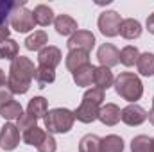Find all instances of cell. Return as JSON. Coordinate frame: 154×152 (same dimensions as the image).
I'll list each match as a JSON object with an SVG mask.
<instances>
[{"instance_id":"6da1fadb","label":"cell","mask_w":154,"mask_h":152,"mask_svg":"<svg viewBox=\"0 0 154 152\" xmlns=\"http://www.w3.org/2000/svg\"><path fill=\"white\" fill-rule=\"evenodd\" d=\"M36 77V68L34 63L25 57V56H18L11 61L9 66V77H7V86L13 93H27L31 88V81Z\"/></svg>"},{"instance_id":"7a4b0ae2","label":"cell","mask_w":154,"mask_h":152,"mask_svg":"<svg viewBox=\"0 0 154 152\" xmlns=\"http://www.w3.org/2000/svg\"><path fill=\"white\" fill-rule=\"evenodd\" d=\"M115 91L127 102H136L143 95V84L140 77L131 74V72H122L115 79Z\"/></svg>"},{"instance_id":"3957f363","label":"cell","mask_w":154,"mask_h":152,"mask_svg":"<svg viewBox=\"0 0 154 152\" xmlns=\"http://www.w3.org/2000/svg\"><path fill=\"white\" fill-rule=\"evenodd\" d=\"M45 129L50 134H65L74 127V111L66 108H56L45 114Z\"/></svg>"},{"instance_id":"277c9868","label":"cell","mask_w":154,"mask_h":152,"mask_svg":"<svg viewBox=\"0 0 154 152\" xmlns=\"http://www.w3.org/2000/svg\"><path fill=\"white\" fill-rule=\"evenodd\" d=\"M11 27L16 31V32H29L34 29L36 22H34V16H32V11H29L25 7V0L11 13Z\"/></svg>"},{"instance_id":"5b68a950","label":"cell","mask_w":154,"mask_h":152,"mask_svg":"<svg viewBox=\"0 0 154 152\" xmlns=\"http://www.w3.org/2000/svg\"><path fill=\"white\" fill-rule=\"evenodd\" d=\"M120 23H122V18L116 11H104L99 16V29L108 38H113L120 32Z\"/></svg>"},{"instance_id":"8992f818","label":"cell","mask_w":154,"mask_h":152,"mask_svg":"<svg viewBox=\"0 0 154 152\" xmlns=\"http://www.w3.org/2000/svg\"><path fill=\"white\" fill-rule=\"evenodd\" d=\"M66 45L70 50H84L90 54V50L95 47V36L90 31H77L74 36H70Z\"/></svg>"},{"instance_id":"52a82bcc","label":"cell","mask_w":154,"mask_h":152,"mask_svg":"<svg viewBox=\"0 0 154 152\" xmlns=\"http://www.w3.org/2000/svg\"><path fill=\"white\" fill-rule=\"evenodd\" d=\"M147 111L142 108V106H138V104H129L127 108H124L122 109V113H120V120L124 122V123H127V125H140V123H143L145 120H147Z\"/></svg>"},{"instance_id":"ba28073f","label":"cell","mask_w":154,"mask_h":152,"mask_svg":"<svg viewBox=\"0 0 154 152\" xmlns=\"http://www.w3.org/2000/svg\"><path fill=\"white\" fill-rule=\"evenodd\" d=\"M97 57H99L100 66H106V68H111V66H115V65L120 63V52L111 43L100 45L99 50H97Z\"/></svg>"},{"instance_id":"9c48e42d","label":"cell","mask_w":154,"mask_h":152,"mask_svg":"<svg viewBox=\"0 0 154 152\" xmlns=\"http://www.w3.org/2000/svg\"><path fill=\"white\" fill-rule=\"evenodd\" d=\"M20 143V131L16 125H13L11 122L5 123L0 131V147L4 150H13L16 149V145Z\"/></svg>"},{"instance_id":"30bf717a","label":"cell","mask_w":154,"mask_h":152,"mask_svg":"<svg viewBox=\"0 0 154 152\" xmlns=\"http://www.w3.org/2000/svg\"><path fill=\"white\" fill-rule=\"evenodd\" d=\"M61 50L57 48V47H43L41 50H39L38 54V63L39 66H47V68H56L59 63H61Z\"/></svg>"},{"instance_id":"8fae6325","label":"cell","mask_w":154,"mask_h":152,"mask_svg":"<svg viewBox=\"0 0 154 152\" xmlns=\"http://www.w3.org/2000/svg\"><path fill=\"white\" fill-rule=\"evenodd\" d=\"M99 104H93V102H88V100H82L81 106L74 111V116H75L79 122L82 123H91L93 120L99 118Z\"/></svg>"},{"instance_id":"7c38bea8","label":"cell","mask_w":154,"mask_h":152,"mask_svg":"<svg viewBox=\"0 0 154 152\" xmlns=\"http://www.w3.org/2000/svg\"><path fill=\"white\" fill-rule=\"evenodd\" d=\"M54 27L61 36H74L77 32V22L70 14H59L54 20Z\"/></svg>"},{"instance_id":"4fadbf2b","label":"cell","mask_w":154,"mask_h":152,"mask_svg":"<svg viewBox=\"0 0 154 152\" xmlns=\"http://www.w3.org/2000/svg\"><path fill=\"white\" fill-rule=\"evenodd\" d=\"M93 82H95V88L99 90H108L115 84V77H113V72L106 66H99L95 68V74H93Z\"/></svg>"},{"instance_id":"5bb4252c","label":"cell","mask_w":154,"mask_h":152,"mask_svg":"<svg viewBox=\"0 0 154 152\" xmlns=\"http://www.w3.org/2000/svg\"><path fill=\"white\" fill-rule=\"evenodd\" d=\"M120 108L116 104H106L99 109V120L104 123V125H116L120 122Z\"/></svg>"},{"instance_id":"9a60e30c","label":"cell","mask_w":154,"mask_h":152,"mask_svg":"<svg viewBox=\"0 0 154 152\" xmlns=\"http://www.w3.org/2000/svg\"><path fill=\"white\" fill-rule=\"evenodd\" d=\"M65 63H66V68L74 74V72L79 70L81 66H84V65L90 63V54L84 52V50H70Z\"/></svg>"},{"instance_id":"2e32d148","label":"cell","mask_w":154,"mask_h":152,"mask_svg":"<svg viewBox=\"0 0 154 152\" xmlns=\"http://www.w3.org/2000/svg\"><path fill=\"white\" fill-rule=\"evenodd\" d=\"M122 38L125 39H134L142 34V23L134 18H127V20H122L120 23V32H118Z\"/></svg>"},{"instance_id":"e0dca14e","label":"cell","mask_w":154,"mask_h":152,"mask_svg":"<svg viewBox=\"0 0 154 152\" xmlns=\"http://www.w3.org/2000/svg\"><path fill=\"white\" fill-rule=\"evenodd\" d=\"M32 16H34V22L41 25V27H47V25H50L56 18H54V11L48 7V5H45V4H39L34 7V11H32Z\"/></svg>"},{"instance_id":"ac0fdd59","label":"cell","mask_w":154,"mask_h":152,"mask_svg":"<svg viewBox=\"0 0 154 152\" xmlns=\"http://www.w3.org/2000/svg\"><path fill=\"white\" fill-rule=\"evenodd\" d=\"M27 113L31 116H34L36 120L38 118H45V114L48 113V102L43 99V97H34L29 100V106H27Z\"/></svg>"},{"instance_id":"d6986e66","label":"cell","mask_w":154,"mask_h":152,"mask_svg":"<svg viewBox=\"0 0 154 152\" xmlns=\"http://www.w3.org/2000/svg\"><path fill=\"white\" fill-rule=\"evenodd\" d=\"M93 74H95V66L93 65H84L79 70L74 72V81L77 86H91L93 82Z\"/></svg>"},{"instance_id":"ffe728a7","label":"cell","mask_w":154,"mask_h":152,"mask_svg":"<svg viewBox=\"0 0 154 152\" xmlns=\"http://www.w3.org/2000/svg\"><path fill=\"white\" fill-rule=\"evenodd\" d=\"M124 150V140L116 134H109L100 140V152H122Z\"/></svg>"},{"instance_id":"44dd1931","label":"cell","mask_w":154,"mask_h":152,"mask_svg":"<svg viewBox=\"0 0 154 152\" xmlns=\"http://www.w3.org/2000/svg\"><path fill=\"white\" fill-rule=\"evenodd\" d=\"M136 66H138V72L142 75H145V77L154 75V54H151V52L140 54Z\"/></svg>"},{"instance_id":"7402d4cb","label":"cell","mask_w":154,"mask_h":152,"mask_svg":"<svg viewBox=\"0 0 154 152\" xmlns=\"http://www.w3.org/2000/svg\"><path fill=\"white\" fill-rule=\"evenodd\" d=\"M48 41V36L45 31H34L29 38L25 39V48L27 50H41Z\"/></svg>"},{"instance_id":"603a6c76","label":"cell","mask_w":154,"mask_h":152,"mask_svg":"<svg viewBox=\"0 0 154 152\" xmlns=\"http://www.w3.org/2000/svg\"><path fill=\"white\" fill-rule=\"evenodd\" d=\"M22 114H23L22 106H20L16 100H9L7 104L0 106V116L5 118V120H18Z\"/></svg>"},{"instance_id":"cb8c5ba5","label":"cell","mask_w":154,"mask_h":152,"mask_svg":"<svg viewBox=\"0 0 154 152\" xmlns=\"http://www.w3.org/2000/svg\"><path fill=\"white\" fill-rule=\"evenodd\" d=\"M79 152H100V138L95 134H86L79 141Z\"/></svg>"},{"instance_id":"d4e9b609","label":"cell","mask_w":154,"mask_h":152,"mask_svg":"<svg viewBox=\"0 0 154 152\" xmlns=\"http://www.w3.org/2000/svg\"><path fill=\"white\" fill-rule=\"evenodd\" d=\"M138 57H140V52H138V48L133 47V45H127V47H124V48L120 50V63H122L124 66H133V65H136V63H138Z\"/></svg>"},{"instance_id":"484cf974","label":"cell","mask_w":154,"mask_h":152,"mask_svg":"<svg viewBox=\"0 0 154 152\" xmlns=\"http://www.w3.org/2000/svg\"><path fill=\"white\" fill-rule=\"evenodd\" d=\"M18 57V43L14 39H4L0 41V59H14Z\"/></svg>"},{"instance_id":"4316f807","label":"cell","mask_w":154,"mask_h":152,"mask_svg":"<svg viewBox=\"0 0 154 152\" xmlns=\"http://www.w3.org/2000/svg\"><path fill=\"white\" fill-rule=\"evenodd\" d=\"M131 150L133 152H152V138H149L145 134L134 136L133 141H131Z\"/></svg>"},{"instance_id":"83f0119b","label":"cell","mask_w":154,"mask_h":152,"mask_svg":"<svg viewBox=\"0 0 154 152\" xmlns=\"http://www.w3.org/2000/svg\"><path fill=\"white\" fill-rule=\"evenodd\" d=\"M45 131L43 129H39L38 125L36 127H32V129H27L25 132H23V141L27 143V145H32V147H38L39 143L43 141V138H45Z\"/></svg>"},{"instance_id":"f1b7e54d","label":"cell","mask_w":154,"mask_h":152,"mask_svg":"<svg viewBox=\"0 0 154 152\" xmlns=\"http://www.w3.org/2000/svg\"><path fill=\"white\" fill-rule=\"evenodd\" d=\"M36 82H38L39 88H45L47 84H50V82H54V79H56V72L52 70V68H47V66H39L36 68Z\"/></svg>"},{"instance_id":"f546056e","label":"cell","mask_w":154,"mask_h":152,"mask_svg":"<svg viewBox=\"0 0 154 152\" xmlns=\"http://www.w3.org/2000/svg\"><path fill=\"white\" fill-rule=\"evenodd\" d=\"M23 0L20 2H0V27L2 25H7V16L22 4Z\"/></svg>"},{"instance_id":"4dcf8cb0","label":"cell","mask_w":154,"mask_h":152,"mask_svg":"<svg viewBox=\"0 0 154 152\" xmlns=\"http://www.w3.org/2000/svg\"><path fill=\"white\" fill-rule=\"evenodd\" d=\"M82 100H88V102H93V104H99L100 106L102 100H104V91L99 90V88H90V90L84 91Z\"/></svg>"},{"instance_id":"1f68e13d","label":"cell","mask_w":154,"mask_h":152,"mask_svg":"<svg viewBox=\"0 0 154 152\" xmlns=\"http://www.w3.org/2000/svg\"><path fill=\"white\" fill-rule=\"evenodd\" d=\"M36 149H38V152H56V140H54V136L50 132H47L43 141L39 143Z\"/></svg>"},{"instance_id":"d6a6232c","label":"cell","mask_w":154,"mask_h":152,"mask_svg":"<svg viewBox=\"0 0 154 152\" xmlns=\"http://www.w3.org/2000/svg\"><path fill=\"white\" fill-rule=\"evenodd\" d=\"M32 127H36V118L34 116H31L29 113H23L18 118V129H22L23 132L27 129H32Z\"/></svg>"},{"instance_id":"836d02e7","label":"cell","mask_w":154,"mask_h":152,"mask_svg":"<svg viewBox=\"0 0 154 152\" xmlns=\"http://www.w3.org/2000/svg\"><path fill=\"white\" fill-rule=\"evenodd\" d=\"M9 100H13V91L9 90L7 84H0V106L7 104Z\"/></svg>"},{"instance_id":"e575fe53","label":"cell","mask_w":154,"mask_h":152,"mask_svg":"<svg viewBox=\"0 0 154 152\" xmlns=\"http://www.w3.org/2000/svg\"><path fill=\"white\" fill-rule=\"evenodd\" d=\"M9 27L7 25H2L0 27V41H4V39H9Z\"/></svg>"},{"instance_id":"d590c367","label":"cell","mask_w":154,"mask_h":152,"mask_svg":"<svg viewBox=\"0 0 154 152\" xmlns=\"http://www.w3.org/2000/svg\"><path fill=\"white\" fill-rule=\"evenodd\" d=\"M147 31L154 34V13L152 14H149V18H147Z\"/></svg>"},{"instance_id":"8d00e7d4","label":"cell","mask_w":154,"mask_h":152,"mask_svg":"<svg viewBox=\"0 0 154 152\" xmlns=\"http://www.w3.org/2000/svg\"><path fill=\"white\" fill-rule=\"evenodd\" d=\"M147 118H149V122L154 125V99H152V109L149 111V114H147Z\"/></svg>"},{"instance_id":"74e56055","label":"cell","mask_w":154,"mask_h":152,"mask_svg":"<svg viewBox=\"0 0 154 152\" xmlns=\"http://www.w3.org/2000/svg\"><path fill=\"white\" fill-rule=\"evenodd\" d=\"M5 81H7V79H5V74H4V70L0 68V84H5Z\"/></svg>"},{"instance_id":"f35d334b","label":"cell","mask_w":154,"mask_h":152,"mask_svg":"<svg viewBox=\"0 0 154 152\" xmlns=\"http://www.w3.org/2000/svg\"><path fill=\"white\" fill-rule=\"evenodd\" d=\"M152 152H154V138H152Z\"/></svg>"}]
</instances>
